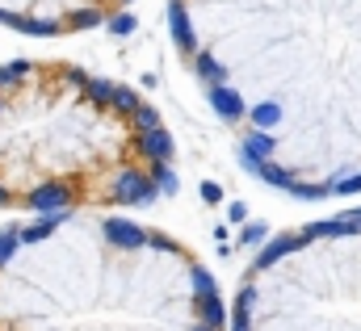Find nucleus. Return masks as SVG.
I'll return each instance as SVG.
<instances>
[{
    "label": "nucleus",
    "instance_id": "23",
    "mask_svg": "<svg viewBox=\"0 0 361 331\" xmlns=\"http://www.w3.org/2000/svg\"><path fill=\"white\" fill-rule=\"evenodd\" d=\"M202 197H206L210 206H219V201H223V189H219L214 180H206V185H202Z\"/></svg>",
    "mask_w": 361,
    "mask_h": 331
},
{
    "label": "nucleus",
    "instance_id": "12",
    "mask_svg": "<svg viewBox=\"0 0 361 331\" xmlns=\"http://www.w3.org/2000/svg\"><path fill=\"white\" fill-rule=\"evenodd\" d=\"M17 248H21V235H17V227H8V231H0V268L17 256Z\"/></svg>",
    "mask_w": 361,
    "mask_h": 331
},
{
    "label": "nucleus",
    "instance_id": "4",
    "mask_svg": "<svg viewBox=\"0 0 361 331\" xmlns=\"http://www.w3.org/2000/svg\"><path fill=\"white\" fill-rule=\"evenodd\" d=\"M139 151H143L147 160H173V139H169L160 126H152V130H143V139H139Z\"/></svg>",
    "mask_w": 361,
    "mask_h": 331
},
{
    "label": "nucleus",
    "instance_id": "7",
    "mask_svg": "<svg viewBox=\"0 0 361 331\" xmlns=\"http://www.w3.org/2000/svg\"><path fill=\"white\" fill-rule=\"evenodd\" d=\"M169 25H173V38H177L180 51H193V34H189V17H185V8H180V0L169 8Z\"/></svg>",
    "mask_w": 361,
    "mask_h": 331
},
{
    "label": "nucleus",
    "instance_id": "8",
    "mask_svg": "<svg viewBox=\"0 0 361 331\" xmlns=\"http://www.w3.org/2000/svg\"><path fill=\"white\" fill-rule=\"evenodd\" d=\"M298 248V235H277V239H273L269 248L261 251V256H257V268H269L273 260H277V256H286V251H294Z\"/></svg>",
    "mask_w": 361,
    "mask_h": 331
},
{
    "label": "nucleus",
    "instance_id": "19",
    "mask_svg": "<svg viewBox=\"0 0 361 331\" xmlns=\"http://www.w3.org/2000/svg\"><path fill=\"white\" fill-rule=\"evenodd\" d=\"M277 118H281V109H277V105H261V109L252 113V122H257L261 130H269V126L277 122Z\"/></svg>",
    "mask_w": 361,
    "mask_h": 331
},
{
    "label": "nucleus",
    "instance_id": "6",
    "mask_svg": "<svg viewBox=\"0 0 361 331\" xmlns=\"http://www.w3.org/2000/svg\"><path fill=\"white\" fill-rule=\"evenodd\" d=\"M197 315H202V323H210L214 331L227 323V315H223V302H219V289H214V294H202V298H197Z\"/></svg>",
    "mask_w": 361,
    "mask_h": 331
},
{
    "label": "nucleus",
    "instance_id": "20",
    "mask_svg": "<svg viewBox=\"0 0 361 331\" xmlns=\"http://www.w3.org/2000/svg\"><path fill=\"white\" fill-rule=\"evenodd\" d=\"M193 294L202 298V294H214V277L206 273V268H193Z\"/></svg>",
    "mask_w": 361,
    "mask_h": 331
},
{
    "label": "nucleus",
    "instance_id": "9",
    "mask_svg": "<svg viewBox=\"0 0 361 331\" xmlns=\"http://www.w3.org/2000/svg\"><path fill=\"white\" fill-rule=\"evenodd\" d=\"M147 180H152L156 189H164V193L177 189V176L169 172V160H152V164H147Z\"/></svg>",
    "mask_w": 361,
    "mask_h": 331
},
{
    "label": "nucleus",
    "instance_id": "25",
    "mask_svg": "<svg viewBox=\"0 0 361 331\" xmlns=\"http://www.w3.org/2000/svg\"><path fill=\"white\" fill-rule=\"evenodd\" d=\"M8 201H13V197H8V193H4V189H0V206H8Z\"/></svg>",
    "mask_w": 361,
    "mask_h": 331
},
{
    "label": "nucleus",
    "instance_id": "14",
    "mask_svg": "<svg viewBox=\"0 0 361 331\" xmlns=\"http://www.w3.org/2000/svg\"><path fill=\"white\" fill-rule=\"evenodd\" d=\"M85 92H89V101H97V105H109V96H114V84H109V80H92V76H89Z\"/></svg>",
    "mask_w": 361,
    "mask_h": 331
},
{
    "label": "nucleus",
    "instance_id": "18",
    "mask_svg": "<svg viewBox=\"0 0 361 331\" xmlns=\"http://www.w3.org/2000/svg\"><path fill=\"white\" fill-rule=\"evenodd\" d=\"M135 126L139 130H152V126H160V113L152 105H135Z\"/></svg>",
    "mask_w": 361,
    "mask_h": 331
},
{
    "label": "nucleus",
    "instance_id": "27",
    "mask_svg": "<svg viewBox=\"0 0 361 331\" xmlns=\"http://www.w3.org/2000/svg\"><path fill=\"white\" fill-rule=\"evenodd\" d=\"M114 4H126V0H114Z\"/></svg>",
    "mask_w": 361,
    "mask_h": 331
},
{
    "label": "nucleus",
    "instance_id": "5",
    "mask_svg": "<svg viewBox=\"0 0 361 331\" xmlns=\"http://www.w3.org/2000/svg\"><path fill=\"white\" fill-rule=\"evenodd\" d=\"M210 105L223 113V118H240L244 113V105H240V96L227 88V84H210Z\"/></svg>",
    "mask_w": 361,
    "mask_h": 331
},
{
    "label": "nucleus",
    "instance_id": "26",
    "mask_svg": "<svg viewBox=\"0 0 361 331\" xmlns=\"http://www.w3.org/2000/svg\"><path fill=\"white\" fill-rule=\"evenodd\" d=\"M193 331H214V327H210V323H197V327H193Z\"/></svg>",
    "mask_w": 361,
    "mask_h": 331
},
{
    "label": "nucleus",
    "instance_id": "1",
    "mask_svg": "<svg viewBox=\"0 0 361 331\" xmlns=\"http://www.w3.org/2000/svg\"><path fill=\"white\" fill-rule=\"evenodd\" d=\"M160 189L143 176V172H126V176H118V185L109 189V201H118V206H135V201H152Z\"/></svg>",
    "mask_w": 361,
    "mask_h": 331
},
{
    "label": "nucleus",
    "instance_id": "17",
    "mask_svg": "<svg viewBox=\"0 0 361 331\" xmlns=\"http://www.w3.org/2000/svg\"><path fill=\"white\" fill-rule=\"evenodd\" d=\"M109 105H122L126 113H135V105H139V96H135L130 88H122V84H114V96H109Z\"/></svg>",
    "mask_w": 361,
    "mask_h": 331
},
{
    "label": "nucleus",
    "instance_id": "11",
    "mask_svg": "<svg viewBox=\"0 0 361 331\" xmlns=\"http://www.w3.org/2000/svg\"><path fill=\"white\" fill-rule=\"evenodd\" d=\"M193 63H197V72H202V80H206V84H227V72H223L210 55H197Z\"/></svg>",
    "mask_w": 361,
    "mask_h": 331
},
{
    "label": "nucleus",
    "instance_id": "2",
    "mask_svg": "<svg viewBox=\"0 0 361 331\" xmlns=\"http://www.w3.org/2000/svg\"><path fill=\"white\" fill-rule=\"evenodd\" d=\"M63 206H72V189H63V185H47V189L30 193V210H38V214H59Z\"/></svg>",
    "mask_w": 361,
    "mask_h": 331
},
{
    "label": "nucleus",
    "instance_id": "13",
    "mask_svg": "<svg viewBox=\"0 0 361 331\" xmlns=\"http://www.w3.org/2000/svg\"><path fill=\"white\" fill-rule=\"evenodd\" d=\"M17 235H21V244H38V239H47V235H51V218L42 214L38 223H30V227H25V231H17Z\"/></svg>",
    "mask_w": 361,
    "mask_h": 331
},
{
    "label": "nucleus",
    "instance_id": "16",
    "mask_svg": "<svg viewBox=\"0 0 361 331\" xmlns=\"http://www.w3.org/2000/svg\"><path fill=\"white\" fill-rule=\"evenodd\" d=\"M257 172H261V176H265V180H269V185H281V189H286V185H290V180H294V176H290V172H286V168H273V164H265V160H261V164H257Z\"/></svg>",
    "mask_w": 361,
    "mask_h": 331
},
{
    "label": "nucleus",
    "instance_id": "24",
    "mask_svg": "<svg viewBox=\"0 0 361 331\" xmlns=\"http://www.w3.org/2000/svg\"><path fill=\"white\" fill-rule=\"evenodd\" d=\"M257 239H265V227H261V223L244 227V244H257Z\"/></svg>",
    "mask_w": 361,
    "mask_h": 331
},
{
    "label": "nucleus",
    "instance_id": "10",
    "mask_svg": "<svg viewBox=\"0 0 361 331\" xmlns=\"http://www.w3.org/2000/svg\"><path fill=\"white\" fill-rule=\"evenodd\" d=\"M273 147H277V143H273L265 130H257V135H248V139H244V156H252V160H265V156H273Z\"/></svg>",
    "mask_w": 361,
    "mask_h": 331
},
{
    "label": "nucleus",
    "instance_id": "15",
    "mask_svg": "<svg viewBox=\"0 0 361 331\" xmlns=\"http://www.w3.org/2000/svg\"><path fill=\"white\" fill-rule=\"evenodd\" d=\"M34 63H25V59H17V63H4L0 68V88H8V84H17L21 80V72H30Z\"/></svg>",
    "mask_w": 361,
    "mask_h": 331
},
{
    "label": "nucleus",
    "instance_id": "3",
    "mask_svg": "<svg viewBox=\"0 0 361 331\" xmlns=\"http://www.w3.org/2000/svg\"><path fill=\"white\" fill-rule=\"evenodd\" d=\"M105 235H109L118 248H139V244H147V231L135 227V223H126V218H109V223H105Z\"/></svg>",
    "mask_w": 361,
    "mask_h": 331
},
{
    "label": "nucleus",
    "instance_id": "22",
    "mask_svg": "<svg viewBox=\"0 0 361 331\" xmlns=\"http://www.w3.org/2000/svg\"><path fill=\"white\" fill-rule=\"evenodd\" d=\"M109 25H114V34H130V30H135V17H130V13H122V17H114Z\"/></svg>",
    "mask_w": 361,
    "mask_h": 331
},
{
    "label": "nucleus",
    "instance_id": "21",
    "mask_svg": "<svg viewBox=\"0 0 361 331\" xmlns=\"http://www.w3.org/2000/svg\"><path fill=\"white\" fill-rule=\"evenodd\" d=\"M286 189H294V193H298V197H307V201H315V197H324V189H319V185H298V180H290Z\"/></svg>",
    "mask_w": 361,
    "mask_h": 331
}]
</instances>
